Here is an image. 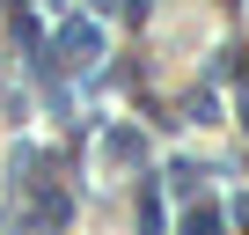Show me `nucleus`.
Returning a JSON list of instances; mask_svg holds the SVG:
<instances>
[{"instance_id": "1", "label": "nucleus", "mask_w": 249, "mask_h": 235, "mask_svg": "<svg viewBox=\"0 0 249 235\" xmlns=\"http://www.w3.org/2000/svg\"><path fill=\"white\" fill-rule=\"evenodd\" d=\"M59 52H66L73 66H88V59H103V37H95L88 22H66V30H59Z\"/></svg>"}, {"instance_id": "2", "label": "nucleus", "mask_w": 249, "mask_h": 235, "mask_svg": "<svg viewBox=\"0 0 249 235\" xmlns=\"http://www.w3.org/2000/svg\"><path fill=\"white\" fill-rule=\"evenodd\" d=\"M183 235H227V213H220V206H198V213L183 220Z\"/></svg>"}, {"instance_id": "3", "label": "nucleus", "mask_w": 249, "mask_h": 235, "mask_svg": "<svg viewBox=\"0 0 249 235\" xmlns=\"http://www.w3.org/2000/svg\"><path fill=\"white\" fill-rule=\"evenodd\" d=\"M110 155H117V162H140V155H147V140L124 125V133H110Z\"/></svg>"}, {"instance_id": "4", "label": "nucleus", "mask_w": 249, "mask_h": 235, "mask_svg": "<svg viewBox=\"0 0 249 235\" xmlns=\"http://www.w3.org/2000/svg\"><path fill=\"white\" fill-rule=\"evenodd\" d=\"M234 220H242V228H249V198H234Z\"/></svg>"}, {"instance_id": "5", "label": "nucleus", "mask_w": 249, "mask_h": 235, "mask_svg": "<svg viewBox=\"0 0 249 235\" xmlns=\"http://www.w3.org/2000/svg\"><path fill=\"white\" fill-rule=\"evenodd\" d=\"M95 8H117V0H95Z\"/></svg>"}]
</instances>
